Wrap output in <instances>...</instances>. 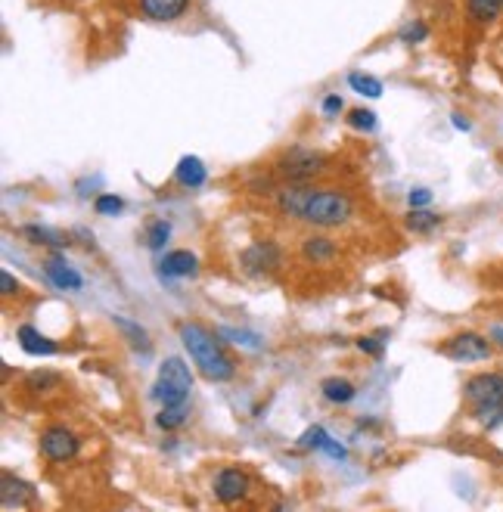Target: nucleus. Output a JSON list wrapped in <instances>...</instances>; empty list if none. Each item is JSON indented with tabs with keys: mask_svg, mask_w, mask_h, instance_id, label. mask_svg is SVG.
<instances>
[{
	"mask_svg": "<svg viewBox=\"0 0 503 512\" xmlns=\"http://www.w3.org/2000/svg\"><path fill=\"white\" fill-rule=\"evenodd\" d=\"M277 208L286 218H295L311 227H342L351 212L354 202L342 190H320L308 184H289L277 193Z\"/></svg>",
	"mask_w": 503,
	"mask_h": 512,
	"instance_id": "1",
	"label": "nucleus"
},
{
	"mask_svg": "<svg viewBox=\"0 0 503 512\" xmlns=\"http://www.w3.org/2000/svg\"><path fill=\"white\" fill-rule=\"evenodd\" d=\"M342 109H345V103H342L339 94H330L327 100H323V112H327V115H339Z\"/></svg>",
	"mask_w": 503,
	"mask_h": 512,
	"instance_id": "35",
	"label": "nucleus"
},
{
	"mask_svg": "<svg viewBox=\"0 0 503 512\" xmlns=\"http://www.w3.org/2000/svg\"><path fill=\"white\" fill-rule=\"evenodd\" d=\"M94 208H97V215H118L125 208V202L118 199L115 193H100L97 202H94Z\"/></svg>",
	"mask_w": 503,
	"mask_h": 512,
	"instance_id": "30",
	"label": "nucleus"
},
{
	"mask_svg": "<svg viewBox=\"0 0 503 512\" xmlns=\"http://www.w3.org/2000/svg\"><path fill=\"white\" fill-rule=\"evenodd\" d=\"M463 398L472 407V416L485 429L503 426V373H479L463 385Z\"/></svg>",
	"mask_w": 503,
	"mask_h": 512,
	"instance_id": "3",
	"label": "nucleus"
},
{
	"mask_svg": "<svg viewBox=\"0 0 503 512\" xmlns=\"http://www.w3.org/2000/svg\"><path fill=\"white\" fill-rule=\"evenodd\" d=\"M35 500V488L25 485L22 478H16L13 472H4V506H25Z\"/></svg>",
	"mask_w": 503,
	"mask_h": 512,
	"instance_id": "15",
	"label": "nucleus"
},
{
	"mask_svg": "<svg viewBox=\"0 0 503 512\" xmlns=\"http://www.w3.org/2000/svg\"><path fill=\"white\" fill-rule=\"evenodd\" d=\"M407 202H410V208H426V205L432 202V190H426V187H413L410 196H407Z\"/></svg>",
	"mask_w": 503,
	"mask_h": 512,
	"instance_id": "31",
	"label": "nucleus"
},
{
	"mask_svg": "<svg viewBox=\"0 0 503 512\" xmlns=\"http://www.w3.org/2000/svg\"><path fill=\"white\" fill-rule=\"evenodd\" d=\"M38 447H41L44 460H50V463H69V460L78 457L81 441H78V435H75L72 429H66V426H50V429L41 432Z\"/></svg>",
	"mask_w": 503,
	"mask_h": 512,
	"instance_id": "8",
	"label": "nucleus"
},
{
	"mask_svg": "<svg viewBox=\"0 0 503 512\" xmlns=\"http://www.w3.org/2000/svg\"><path fill=\"white\" fill-rule=\"evenodd\" d=\"M199 270V261L193 252L187 249H177V252H168L162 261H159V277L162 280H184V277H196Z\"/></svg>",
	"mask_w": 503,
	"mask_h": 512,
	"instance_id": "11",
	"label": "nucleus"
},
{
	"mask_svg": "<svg viewBox=\"0 0 503 512\" xmlns=\"http://www.w3.org/2000/svg\"><path fill=\"white\" fill-rule=\"evenodd\" d=\"M190 388H193L190 367L181 357H165V364L159 367V379L153 385V398L162 407H187Z\"/></svg>",
	"mask_w": 503,
	"mask_h": 512,
	"instance_id": "4",
	"label": "nucleus"
},
{
	"mask_svg": "<svg viewBox=\"0 0 503 512\" xmlns=\"http://www.w3.org/2000/svg\"><path fill=\"white\" fill-rule=\"evenodd\" d=\"M168 236H171V224L168 221H150V227H146V246L162 249L168 243Z\"/></svg>",
	"mask_w": 503,
	"mask_h": 512,
	"instance_id": "26",
	"label": "nucleus"
},
{
	"mask_svg": "<svg viewBox=\"0 0 503 512\" xmlns=\"http://www.w3.org/2000/svg\"><path fill=\"white\" fill-rule=\"evenodd\" d=\"M320 391H323V398H327L330 404H351L354 398H358V388H354V382L339 379V376L323 379L320 382Z\"/></svg>",
	"mask_w": 503,
	"mask_h": 512,
	"instance_id": "16",
	"label": "nucleus"
},
{
	"mask_svg": "<svg viewBox=\"0 0 503 512\" xmlns=\"http://www.w3.org/2000/svg\"><path fill=\"white\" fill-rule=\"evenodd\" d=\"M218 336H221V339H230V342H236V345H243V348H258V345H261V336L249 333V329L221 326V329H218Z\"/></svg>",
	"mask_w": 503,
	"mask_h": 512,
	"instance_id": "24",
	"label": "nucleus"
},
{
	"mask_svg": "<svg viewBox=\"0 0 503 512\" xmlns=\"http://www.w3.org/2000/svg\"><path fill=\"white\" fill-rule=\"evenodd\" d=\"M205 177H209V171H205L202 159H196V156H184L181 162H177V168H174V180H177L181 187H187V190L202 187V184H205Z\"/></svg>",
	"mask_w": 503,
	"mask_h": 512,
	"instance_id": "13",
	"label": "nucleus"
},
{
	"mask_svg": "<svg viewBox=\"0 0 503 512\" xmlns=\"http://www.w3.org/2000/svg\"><path fill=\"white\" fill-rule=\"evenodd\" d=\"M358 348L367 351L370 357H382V351H386V348H382V342L373 339V336H361V339H358Z\"/></svg>",
	"mask_w": 503,
	"mask_h": 512,
	"instance_id": "32",
	"label": "nucleus"
},
{
	"mask_svg": "<svg viewBox=\"0 0 503 512\" xmlns=\"http://www.w3.org/2000/svg\"><path fill=\"white\" fill-rule=\"evenodd\" d=\"M348 125L354 131H373L376 128V112H370V109H351L348 112Z\"/></svg>",
	"mask_w": 503,
	"mask_h": 512,
	"instance_id": "28",
	"label": "nucleus"
},
{
	"mask_svg": "<svg viewBox=\"0 0 503 512\" xmlns=\"http://www.w3.org/2000/svg\"><path fill=\"white\" fill-rule=\"evenodd\" d=\"M22 233L32 239L35 246H50V249H66L69 246V236H63L59 230H50V227H41V224H28V227H22Z\"/></svg>",
	"mask_w": 503,
	"mask_h": 512,
	"instance_id": "19",
	"label": "nucleus"
},
{
	"mask_svg": "<svg viewBox=\"0 0 503 512\" xmlns=\"http://www.w3.org/2000/svg\"><path fill=\"white\" fill-rule=\"evenodd\" d=\"M140 16L150 22H174L181 19L190 7V0H137Z\"/></svg>",
	"mask_w": 503,
	"mask_h": 512,
	"instance_id": "12",
	"label": "nucleus"
},
{
	"mask_svg": "<svg viewBox=\"0 0 503 512\" xmlns=\"http://www.w3.org/2000/svg\"><path fill=\"white\" fill-rule=\"evenodd\" d=\"M59 382H63V379H59L56 373H50V370H38V373H32V376H28V391H47V388H56Z\"/></svg>",
	"mask_w": 503,
	"mask_h": 512,
	"instance_id": "29",
	"label": "nucleus"
},
{
	"mask_svg": "<svg viewBox=\"0 0 503 512\" xmlns=\"http://www.w3.org/2000/svg\"><path fill=\"white\" fill-rule=\"evenodd\" d=\"M16 339H19V345H22L25 354H56L59 351L56 342H50L47 336H41L35 326H19L16 329Z\"/></svg>",
	"mask_w": 503,
	"mask_h": 512,
	"instance_id": "14",
	"label": "nucleus"
},
{
	"mask_svg": "<svg viewBox=\"0 0 503 512\" xmlns=\"http://www.w3.org/2000/svg\"><path fill=\"white\" fill-rule=\"evenodd\" d=\"M404 224H407L410 233H432V230L441 227V218L435 212H429V208H410Z\"/></svg>",
	"mask_w": 503,
	"mask_h": 512,
	"instance_id": "20",
	"label": "nucleus"
},
{
	"mask_svg": "<svg viewBox=\"0 0 503 512\" xmlns=\"http://www.w3.org/2000/svg\"><path fill=\"white\" fill-rule=\"evenodd\" d=\"M177 333H181V342H184L187 354L193 357V364L199 367V373L205 379H209V382L233 379L236 364H233V357L227 354V348H224L218 333L205 329L202 323H181Z\"/></svg>",
	"mask_w": 503,
	"mask_h": 512,
	"instance_id": "2",
	"label": "nucleus"
},
{
	"mask_svg": "<svg viewBox=\"0 0 503 512\" xmlns=\"http://www.w3.org/2000/svg\"><path fill=\"white\" fill-rule=\"evenodd\" d=\"M323 454L327 457H333V460H345L348 457V450L339 444V441H333V438H327V444H323Z\"/></svg>",
	"mask_w": 503,
	"mask_h": 512,
	"instance_id": "33",
	"label": "nucleus"
},
{
	"mask_svg": "<svg viewBox=\"0 0 503 512\" xmlns=\"http://www.w3.org/2000/svg\"><path fill=\"white\" fill-rule=\"evenodd\" d=\"M327 165H330V159L323 153H314L308 146H292L277 159L274 171H277V177L289 180V184H308V180L327 171Z\"/></svg>",
	"mask_w": 503,
	"mask_h": 512,
	"instance_id": "5",
	"label": "nucleus"
},
{
	"mask_svg": "<svg viewBox=\"0 0 503 512\" xmlns=\"http://www.w3.org/2000/svg\"><path fill=\"white\" fill-rule=\"evenodd\" d=\"M115 326L122 329V333L131 339V345H134V348L150 351V339H146V329H143L140 323H131V320H125V317H115Z\"/></svg>",
	"mask_w": 503,
	"mask_h": 512,
	"instance_id": "23",
	"label": "nucleus"
},
{
	"mask_svg": "<svg viewBox=\"0 0 503 512\" xmlns=\"http://www.w3.org/2000/svg\"><path fill=\"white\" fill-rule=\"evenodd\" d=\"M454 128H457V131H469V128H472V122H469V118H466V115L454 112Z\"/></svg>",
	"mask_w": 503,
	"mask_h": 512,
	"instance_id": "37",
	"label": "nucleus"
},
{
	"mask_svg": "<svg viewBox=\"0 0 503 512\" xmlns=\"http://www.w3.org/2000/svg\"><path fill=\"white\" fill-rule=\"evenodd\" d=\"M348 87H351V90H358V94H364V97H370V100L382 97V81L373 78V75L351 72V75H348Z\"/></svg>",
	"mask_w": 503,
	"mask_h": 512,
	"instance_id": "21",
	"label": "nucleus"
},
{
	"mask_svg": "<svg viewBox=\"0 0 503 512\" xmlns=\"http://www.w3.org/2000/svg\"><path fill=\"white\" fill-rule=\"evenodd\" d=\"M488 339H491L497 348H503V323H494V326L488 329Z\"/></svg>",
	"mask_w": 503,
	"mask_h": 512,
	"instance_id": "36",
	"label": "nucleus"
},
{
	"mask_svg": "<svg viewBox=\"0 0 503 512\" xmlns=\"http://www.w3.org/2000/svg\"><path fill=\"white\" fill-rule=\"evenodd\" d=\"M0 292H4V295H16L19 292V283L13 280L10 270H4V274H0Z\"/></svg>",
	"mask_w": 503,
	"mask_h": 512,
	"instance_id": "34",
	"label": "nucleus"
},
{
	"mask_svg": "<svg viewBox=\"0 0 503 512\" xmlns=\"http://www.w3.org/2000/svg\"><path fill=\"white\" fill-rule=\"evenodd\" d=\"M441 354L457 360V364H476V360H488L494 354V342L482 333H457L441 345Z\"/></svg>",
	"mask_w": 503,
	"mask_h": 512,
	"instance_id": "7",
	"label": "nucleus"
},
{
	"mask_svg": "<svg viewBox=\"0 0 503 512\" xmlns=\"http://www.w3.org/2000/svg\"><path fill=\"white\" fill-rule=\"evenodd\" d=\"M327 429L323 426H311L308 432H302V438H299V447L302 450H323V444H327Z\"/></svg>",
	"mask_w": 503,
	"mask_h": 512,
	"instance_id": "27",
	"label": "nucleus"
},
{
	"mask_svg": "<svg viewBox=\"0 0 503 512\" xmlns=\"http://www.w3.org/2000/svg\"><path fill=\"white\" fill-rule=\"evenodd\" d=\"M302 255H305V261H314V264L333 261L336 258V243L327 236H308L302 243Z\"/></svg>",
	"mask_w": 503,
	"mask_h": 512,
	"instance_id": "18",
	"label": "nucleus"
},
{
	"mask_svg": "<svg viewBox=\"0 0 503 512\" xmlns=\"http://www.w3.org/2000/svg\"><path fill=\"white\" fill-rule=\"evenodd\" d=\"M249 475L243 472V469H236V466H227V469H221L218 475H215V497L221 500V503H240L246 494H249Z\"/></svg>",
	"mask_w": 503,
	"mask_h": 512,
	"instance_id": "9",
	"label": "nucleus"
},
{
	"mask_svg": "<svg viewBox=\"0 0 503 512\" xmlns=\"http://www.w3.org/2000/svg\"><path fill=\"white\" fill-rule=\"evenodd\" d=\"M429 38V28H426V22L423 19H410L401 32H398V41L401 44H420V41H426Z\"/></svg>",
	"mask_w": 503,
	"mask_h": 512,
	"instance_id": "25",
	"label": "nucleus"
},
{
	"mask_svg": "<svg viewBox=\"0 0 503 512\" xmlns=\"http://www.w3.org/2000/svg\"><path fill=\"white\" fill-rule=\"evenodd\" d=\"M240 267L246 277H255V280L271 277L283 267V252L277 243H271V239H258V243H252L240 252Z\"/></svg>",
	"mask_w": 503,
	"mask_h": 512,
	"instance_id": "6",
	"label": "nucleus"
},
{
	"mask_svg": "<svg viewBox=\"0 0 503 512\" xmlns=\"http://www.w3.org/2000/svg\"><path fill=\"white\" fill-rule=\"evenodd\" d=\"M44 277H47L50 286L59 289V292H81V289H84L81 274H78L75 267L66 264L63 255H50V258L44 261Z\"/></svg>",
	"mask_w": 503,
	"mask_h": 512,
	"instance_id": "10",
	"label": "nucleus"
},
{
	"mask_svg": "<svg viewBox=\"0 0 503 512\" xmlns=\"http://www.w3.org/2000/svg\"><path fill=\"white\" fill-rule=\"evenodd\" d=\"M503 13V0H466V16L476 25H491Z\"/></svg>",
	"mask_w": 503,
	"mask_h": 512,
	"instance_id": "17",
	"label": "nucleus"
},
{
	"mask_svg": "<svg viewBox=\"0 0 503 512\" xmlns=\"http://www.w3.org/2000/svg\"><path fill=\"white\" fill-rule=\"evenodd\" d=\"M187 423V407H162L159 416H156V426L165 429V432H174Z\"/></svg>",
	"mask_w": 503,
	"mask_h": 512,
	"instance_id": "22",
	"label": "nucleus"
}]
</instances>
